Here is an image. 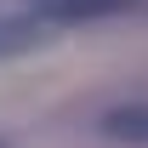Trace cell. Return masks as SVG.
Segmentation results:
<instances>
[{
    "mask_svg": "<svg viewBox=\"0 0 148 148\" xmlns=\"http://www.w3.org/2000/svg\"><path fill=\"white\" fill-rule=\"evenodd\" d=\"M103 137L114 143H148V103H120L103 114Z\"/></svg>",
    "mask_w": 148,
    "mask_h": 148,
    "instance_id": "3",
    "label": "cell"
},
{
    "mask_svg": "<svg viewBox=\"0 0 148 148\" xmlns=\"http://www.w3.org/2000/svg\"><path fill=\"white\" fill-rule=\"evenodd\" d=\"M0 148H6V143H0Z\"/></svg>",
    "mask_w": 148,
    "mask_h": 148,
    "instance_id": "4",
    "label": "cell"
},
{
    "mask_svg": "<svg viewBox=\"0 0 148 148\" xmlns=\"http://www.w3.org/2000/svg\"><path fill=\"white\" fill-rule=\"evenodd\" d=\"M40 40H51V23L34 17V12H0V57L34 51Z\"/></svg>",
    "mask_w": 148,
    "mask_h": 148,
    "instance_id": "2",
    "label": "cell"
},
{
    "mask_svg": "<svg viewBox=\"0 0 148 148\" xmlns=\"http://www.w3.org/2000/svg\"><path fill=\"white\" fill-rule=\"evenodd\" d=\"M143 0H23V12L46 17L51 29L63 23H97V17H120V12H137Z\"/></svg>",
    "mask_w": 148,
    "mask_h": 148,
    "instance_id": "1",
    "label": "cell"
}]
</instances>
